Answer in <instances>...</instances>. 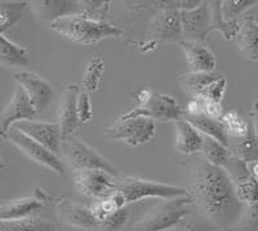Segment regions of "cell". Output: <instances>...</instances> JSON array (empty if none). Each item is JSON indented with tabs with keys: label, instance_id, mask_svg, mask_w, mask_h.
<instances>
[{
	"label": "cell",
	"instance_id": "25",
	"mask_svg": "<svg viewBox=\"0 0 258 231\" xmlns=\"http://www.w3.org/2000/svg\"><path fill=\"white\" fill-rule=\"evenodd\" d=\"M229 149L232 155L238 156L246 164L258 161V140L255 137L253 126H250L248 135L241 138H230Z\"/></svg>",
	"mask_w": 258,
	"mask_h": 231
},
{
	"label": "cell",
	"instance_id": "20",
	"mask_svg": "<svg viewBox=\"0 0 258 231\" xmlns=\"http://www.w3.org/2000/svg\"><path fill=\"white\" fill-rule=\"evenodd\" d=\"M235 41L246 60L258 61V22L254 16H245L243 18Z\"/></svg>",
	"mask_w": 258,
	"mask_h": 231
},
{
	"label": "cell",
	"instance_id": "38",
	"mask_svg": "<svg viewBox=\"0 0 258 231\" xmlns=\"http://www.w3.org/2000/svg\"><path fill=\"white\" fill-rule=\"evenodd\" d=\"M226 85H227V80H226L225 76H221L220 79L216 80L214 83H212L206 91L203 92L202 94H198V96L206 97L207 100L214 101V102L222 103L223 96H225L226 92Z\"/></svg>",
	"mask_w": 258,
	"mask_h": 231
},
{
	"label": "cell",
	"instance_id": "12",
	"mask_svg": "<svg viewBox=\"0 0 258 231\" xmlns=\"http://www.w3.org/2000/svg\"><path fill=\"white\" fill-rule=\"evenodd\" d=\"M13 79L24 88L38 114H44L48 111L54 98L53 87L48 80L31 71L13 73Z\"/></svg>",
	"mask_w": 258,
	"mask_h": 231
},
{
	"label": "cell",
	"instance_id": "35",
	"mask_svg": "<svg viewBox=\"0 0 258 231\" xmlns=\"http://www.w3.org/2000/svg\"><path fill=\"white\" fill-rule=\"evenodd\" d=\"M230 231H258V203L244 205L240 218Z\"/></svg>",
	"mask_w": 258,
	"mask_h": 231
},
{
	"label": "cell",
	"instance_id": "29",
	"mask_svg": "<svg viewBox=\"0 0 258 231\" xmlns=\"http://www.w3.org/2000/svg\"><path fill=\"white\" fill-rule=\"evenodd\" d=\"M200 154L204 156V159L208 163L222 168L232 155L229 147H226L225 145L206 135H203V145L202 149H200Z\"/></svg>",
	"mask_w": 258,
	"mask_h": 231
},
{
	"label": "cell",
	"instance_id": "26",
	"mask_svg": "<svg viewBox=\"0 0 258 231\" xmlns=\"http://www.w3.org/2000/svg\"><path fill=\"white\" fill-rule=\"evenodd\" d=\"M209 6H211L212 16L211 31H220L226 40H232V39L236 38L239 29H240V22L239 21L223 20L222 2H220V0H212V2H209Z\"/></svg>",
	"mask_w": 258,
	"mask_h": 231
},
{
	"label": "cell",
	"instance_id": "22",
	"mask_svg": "<svg viewBox=\"0 0 258 231\" xmlns=\"http://www.w3.org/2000/svg\"><path fill=\"white\" fill-rule=\"evenodd\" d=\"M44 204V200L39 199L35 195L32 198L11 200L0 207V219H22L31 217L35 212L40 211Z\"/></svg>",
	"mask_w": 258,
	"mask_h": 231
},
{
	"label": "cell",
	"instance_id": "15",
	"mask_svg": "<svg viewBox=\"0 0 258 231\" xmlns=\"http://www.w3.org/2000/svg\"><path fill=\"white\" fill-rule=\"evenodd\" d=\"M182 31L187 40L204 41L211 34V6L209 2L203 0L198 8L191 11H181Z\"/></svg>",
	"mask_w": 258,
	"mask_h": 231
},
{
	"label": "cell",
	"instance_id": "6",
	"mask_svg": "<svg viewBox=\"0 0 258 231\" xmlns=\"http://www.w3.org/2000/svg\"><path fill=\"white\" fill-rule=\"evenodd\" d=\"M183 35L181 21V0L172 2L169 7L154 13L146 36L154 45L165 41H177Z\"/></svg>",
	"mask_w": 258,
	"mask_h": 231
},
{
	"label": "cell",
	"instance_id": "45",
	"mask_svg": "<svg viewBox=\"0 0 258 231\" xmlns=\"http://www.w3.org/2000/svg\"><path fill=\"white\" fill-rule=\"evenodd\" d=\"M255 102H257V103H258V98H257V101H255Z\"/></svg>",
	"mask_w": 258,
	"mask_h": 231
},
{
	"label": "cell",
	"instance_id": "40",
	"mask_svg": "<svg viewBox=\"0 0 258 231\" xmlns=\"http://www.w3.org/2000/svg\"><path fill=\"white\" fill-rule=\"evenodd\" d=\"M197 97L198 100L200 101L202 103V108H203V115H206V117L213 118V119H221L222 115L225 114L222 107V103L214 102V101L207 100L206 97L203 96H194Z\"/></svg>",
	"mask_w": 258,
	"mask_h": 231
},
{
	"label": "cell",
	"instance_id": "2",
	"mask_svg": "<svg viewBox=\"0 0 258 231\" xmlns=\"http://www.w3.org/2000/svg\"><path fill=\"white\" fill-rule=\"evenodd\" d=\"M52 30L73 43L93 45L103 39L120 38L124 31L106 21H93L80 16H70L50 24Z\"/></svg>",
	"mask_w": 258,
	"mask_h": 231
},
{
	"label": "cell",
	"instance_id": "18",
	"mask_svg": "<svg viewBox=\"0 0 258 231\" xmlns=\"http://www.w3.org/2000/svg\"><path fill=\"white\" fill-rule=\"evenodd\" d=\"M82 88L78 84H69L63 92L58 112V124L61 127L62 136H74L80 124L78 114V98Z\"/></svg>",
	"mask_w": 258,
	"mask_h": 231
},
{
	"label": "cell",
	"instance_id": "39",
	"mask_svg": "<svg viewBox=\"0 0 258 231\" xmlns=\"http://www.w3.org/2000/svg\"><path fill=\"white\" fill-rule=\"evenodd\" d=\"M78 114H79L80 124L88 123L92 119L93 115V110H92V102L91 96L87 91L82 89L79 93V98H78Z\"/></svg>",
	"mask_w": 258,
	"mask_h": 231
},
{
	"label": "cell",
	"instance_id": "28",
	"mask_svg": "<svg viewBox=\"0 0 258 231\" xmlns=\"http://www.w3.org/2000/svg\"><path fill=\"white\" fill-rule=\"evenodd\" d=\"M0 231H54V226L40 217L22 219H0Z\"/></svg>",
	"mask_w": 258,
	"mask_h": 231
},
{
	"label": "cell",
	"instance_id": "36",
	"mask_svg": "<svg viewBox=\"0 0 258 231\" xmlns=\"http://www.w3.org/2000/svg\"><path fill=\"white\" fill-rule=\"evenodd\" d=\"M257 0H225L222 2V16L225 21H238L239 16L257 6Z\"/></svg>",
	"mask_w": 258,
	"mask_h": 231
},
{
	"label": "cell",
	"instance_id": "44",
	"mask_svg": "<svg viewBox=\"0 0 258 231\" xmlns=\"http://www.w3.org/2000/svg\"><path fill=\"white\" fill-rule=\"evenodd\" d=\"M221 231H230V230H221Z\"/></svg>",
	"mask_w": 258,
	"mask_h": 231
},
{
	"label": "cell",
	"instance_id": "32",
	"mask_svg": "<svg viewBox=\"0 0 258 231\" xmlns=\"http://www.w3.org/2000/svg\"><path fill=\"white\" fill-rule=\"evenodd\" d=\"M111 8L112 2L110 0H79L78 16L93 21H105Z\"/></svg>",
	"mask_w": 258,
	"mask_h": 231
},
{
	"label": "cell",
	"instance_id": "27",
	"mask_svg": "<svg viewBox=\"0 0 258 231\" xmlns=\"http://www.w3.org/2000/svg\"><path fill=\"white\" fill-rule=\"evenodd\" d=\"M221 76L223 75H221L217 71H213V73H191L188 71L179 76L178 83L185 89H187V92H190L194 97L202 94L212 83L220 79Z\"/></svg>",
	"mask_w": 258,
	"mask_h": 231
},
{
	"label": "cell",
	"instance_id": "9",
	"mask_svg": "<svg viewBox=\"0 0 258 231\" xmlns=\"http://www.w3.org/2000/svg\"><path fill=\"white\" fill-rule=\"evenodd\" d=\"M136 118H147V119L176 123L177 120L183 118V108L169 94L155 92L147 105L132 108L131 111L121 115L117 120L136 119Z\"/></svg>",
	"mask_w": 258,
	"mask_h": 231
},
{
	"label": "cell",
	"instance_id": "42",
	"mask_svg": "<svg viewBox=\"0 0 258 231\" xmlns=\"http://www.w3.org/2000/svg\"><path fill=\"white\" fill-rule=\"evenodd\" d=\"M248 118H249L250 122H252L253 129H254V133H255V137H257V140H258V103L257 102H254L252 111L248 114Z\"/></svg>",
	"mask_w": 258,
	"mask_h": 231
},
{
	"label": "cell",
	"instance_id": "34",
	"mask_svg": "<svg viewBox=\"0 0 258 231\" xmlns=\"http://www.w3.org/2000/svg\"><path fill=\"white\" fill-rule=\"evenodd\" d=\"M174 231H221L218 226L214 225L207 217L199 212H191L188 216L182 219L181 222L173 228Z\"/></svg>",
	"mask_w": 258,
	"mask_h": 231
},
{
	"label": "cell",
	"instance_id": "5",
	"mask_svg": "<svg viewBox=\"0 0 258 231\" xmlns=\"http://www.w3.org/2000/svg\"><path fill=\"white\" fill-rule=\"evenodd\" d=\"M62 154L74 172L77 170H103L119 177L116 168L100 152L75 136L62 137Z\"/></svg>",
	"mask_w": 258,
	"mask_h": 231
},
{
	"label": "cell",
	"instance_id": "41",
	"mask_svg": "<svg viewBox=\"0 0 258 231\" xmlns=\"http://www.w3.org/2000/svg\"><path fill=\"white\" fill-rule=\"evenodd\" d=\"M154 93H155V92H154L151 88H144V89H141V91L138 92L136 97H137V101L138 103H140V106L147 105V103L150 102V100L153 98Z\"/></svg>",
	"mask_w": 258,
	"mask_h": 231
},
{
	"label": "cell",
	"instance_id": "21",
	"mask_svg": "<svg viewBox=\"0 0 258 231\" xmlns=\"http://www.w3.org/2000/svg\"><path fill=\"white\" fill-rule=\"evenodd\" d=\"M176 128V147L177 152L183 155H191L200 152L203 145V133H200L195 127L183 118L174 123Z\"/></svg>",
	"mask_w": 258,
	"mask_h": 231
},
{
	"label": "cell",
	"instance_id": "30",
	"mask_svg": "<svg viewBox=\"0 0 258 231\" xmlns=\"http://www.w3.org/2000/svg\"><path fill=\"white\" fill-rule=\"evenodd\" d=\"M26 6V2H0V34L4 35L6 31L17 26Z\"/></svg>",
	"mask_w": 258,
	"mask_h": 231
},
{
	"label": "cell",
	"instance_id": "43",
	"mask_svg": "<svg viewBox=\"0 0 258 231\" xmlns=\"http://www.w3.org/2000/svg\"><path fill=\"white\" fill-rule=\"evenodd\" d=\"M248 167H249V170H250V173L253 175V177H254V179L258 181V161L248 164Z\"/></svg>",
	"mask_w": 258,
	"mask_h": 231
},
{
	"label": "cell",
	"instance_id": "37",
	"mask_svg": "<svg viewBox=\"0 0 258 231\" xmlns=\"http://www.w3.org/2000/svg\"><path fill=\"white\" fill-rule=\"evenodd\" d=\"M129 218V208L128 205L119 211L114 212L112 214H110L106 219H103L102 222L98 226V230L100 231H120L121 228L125 226L126 221Z\"/></svg>",
	"mask_w": 258,
	"mask_h": 231
},
{
	"label": "cell",
	"instance_id": "8",
	"mask_svg": "<svg viewBox=\"0 0 258 231\" xmlns=\"http://www.w3.org/2000/svg\"><path fill=\"white\" fill-rule=\"evenodd\" d=\"M4 138H7L13 146L17 147L30 160L35 161V163L40 164L43 167L58 173V175H64V164L62 163L59 156H57L54 152L36 142L35 140L30 138L29 136L24 135L15 127L9 129Z\"/></svg>",
	"mask_w": 258,
	"mask_h": 231
},
{
	"label": "cell",
	"instance_id": "11",
	"mask_svg": "<svg viewBox=\"0 0 258 231\" xmlns=\"http://www.w3.org/2000/svg\"><path fill=\"white\" fill-rule=\"evenodd\" d=\"M223 169L229 175L236 195L244 205L258 203V181L253 177L245 161L231 155Z\"/></svg>",
	"mask_w": 258,
	"mask_h": 231
},
{
	"label": "cell",
	"instance_id": "23",
	"mask_svg": "<svg viewBox=\"0 0 258 231\" xmlns=\"http://www.w3.org/2000/svg\"><path fill=\"white\" fill-rule=\"evenodd\" d=\"M0 64L4 68H24L29 65V54L25 47L0 34Z\"/></svg>",
	"mask_w": 258,
	"mask_h": 231
},
{
	"label": "cell",
	"instance_id": "14",
	"mask_svg": "<svg viewBox=\"0 0 258 231\" xmlns=\"http://www.w3.org/2000/svg\"><path fill=\"white\" fill-rule=\"evenodd\" d=\"M38 115L35 107L32 106L29 96L24 91V88L17 84L13 93L12 98L8 102V105L4 107L2 119H0V132L2 137H6L8 131L18 122L24 120H34V118Z\"/></svg>",
	"mask_w": 258,
	"mask_h": 231
},
{
	"label": "cell",
	"instance_id": "1",
	"mask_svg": "<svg viewBox=\"0 0 258 231\" xmlns=\"http://www.w3.org/2000/svg\"><path fill=\"white\" fill-rule=\"evenodd\" d=\"M190 196L194 207L221 230H230L243 213L244 204L239 200L229 175L222 167L202 160L194 170Z\"/></svg>",
	"mask_w": 258,
	"mask_h": 231
},
{
	"label": "cell",
	"instance_id": "31",
	"mask_svg": "<svg viewBox=\"0 0 258 231\" xmlns=\"http://www.w3.org/2000/svg\"><path fill=\"white\" fill-rule=\"evenodd\" d=\"M221 122L225 126L227 136L230 138H241L248 135L252 122L250 119H244L235 108H230L221 118Z\"/></svg>",
	"mask_w": 258,
	"mask_h": 231
},
{
	"label": "cell",
	"instance_id": "7",
	"mask_svg": "<svg viewBox=\"0 0 258 231\" xmlns=\"http://www.w3.org/2000/svg\"><path fill=\"white\" fill-rule=\"evenodd\" d=\"M155 120L147 118L116 120L106 129L103 136L109 141H121L131 146L149 144L155 136Z\"/></svg>",
	"mask_w": 258,
	"mask_h": 231
},
{
	"label": "cell",
	"instance_id": "3",
	"mask_svg": "<svg viewBox=\"0 0 258 231\" xmlns=\"http://www.w3.org/2000/svg\"><path fill=\"white\" fill-rule=\"evenodd\" d=\"M197 211L190 195L164 199L154 205L133 225V231H167L176 227L182 219Z\"/></svg>",
	"mask_w": 258,
	"mask_h": 231
},
{
	"label": "cell",
	"instance_id": "24",
	"mask_svg": "<svg viewBox=\"0 0 258 231\" xmlns=\"http://www.w3.org/2000/svg\"><path fill=\"white\" fill-rule=\"evenodd\" d=\"M183 119L192 124L200 133L214 138L216 141L225 145L226 147H229V136H227V132H226V128L221 119H213V118L206 117V115L188 117L185 114H183Z\"/></svg>",
	"mask_w": 258,
	"mask_h": 231
},
{
	"label": "cell",
	"instance_id": "4",
	"mask_svg": "<svg viewBox=\"0 0 258 231\" xmlns=\"http://www.w3.org/2000/svg\"><path fill=\"white\" fill-rule=\"evenodd\" d=\"M116 186L117 191L123 194L126 205L147 198H159L164 200L190 195V190L185 186L163 184L133 176H119Z\"/></svg>",
	"mask_w": 258,
	"mask_h": 231
},
{
	"label": "cell",
	"instance_id": "19",
	"mask_svg": "<svg viewBox=\"0 0 258 231\" xmlns=\"http://www.w3.org/2000/svg\"><path fill=\"white\" fill-rule=\"evenodd\" d=\"M30 7L36 18L50 24L59 18L78 16L79 13V0H39L31 2Z\"/></svg>",
	"mask_w": 258,
	"mask_h": 231
},
{
	"label": "cell",
	"instance_id": "33",
	"mask_svg": "<svg viewBox=\"0 0 258 231\" xmlns=\"http://www.w3.org/2000/svg\"><path fill=\"white\" fill-rule=\"evenodd\" d=\"M105 73V62L101 57H94L87 64L84 76H83V89L89 92H96L100 88L101 79Z\"/></svg>",
	"mask_w": 258,
	"mask_h": 231
},
{
	"label": "cell",
	"instance_id": "17",
	"mask_svg": "<svg viewBox=\"0 0 258 231\" xmlns=\"http://www.w3.org/2000/svg\"><path fill=\"white\" fill-rule=\"evenodd\" d=\"M178 45L185 53L186 62L191 73H213L216 71L217 61L214 53L209 49L204 41L182 39Z\"/></svg>",
	"mask_w": 258,
	"mask_h": 231
},
{
	"label": "cell",
	"instance_id": "10",
	"mask_svg": "<svg viewBox=\"0 0 258 231\" xmlns=\"http://www.w3.org/2000/svg\"><path fill=\"white\" fill-rule=\"evenodd\" d=\"M73 181L80 194L100 200L117 190V177L103 170H77L73 172Z\"/></svg>",
	"mask_w": 258,
	"mask_h": 231
},
{
	"label": "cell",
	"instance_id": "13",
	"mask_svg": "<svg viewBox=\"0 0 258 231\" xmlns=\"http://www.w3.org/2000/svg\"><path fill=\"white\" fill-rule=\"evenodd\" d=\"M16 129L22 132L24 135L35 140L40 145L47 147L57 156L61 154L62 146V131L58 123H47L39 120H24L18 122L15 126Z\"/></svg>",
	"mask_w": 258,
	"mask_h": 231
},
{
	"label": "cell",
	"instance_id": "16",
	"mask_svg": "<svg viewBox=\"0 0 258 231\" xmlns=\"http://www.w3.org/2000/svg\"><path fill=\"white\" fill-rule=\"evenodd\" d=\"M54 211L59 222L66 226L77 228H98L100 222L92 213L91 208L73 203L70 200L59 198L54 203Z\"/></svg>",
	"mask_w": 258,
	"mask_h": 231
}]
</instances>
